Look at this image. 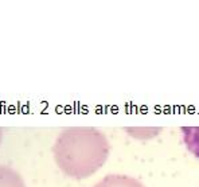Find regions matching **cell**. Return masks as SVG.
Masks as SVG:
<instances>
[{
  "label": "cell",
  "instance_id": "3",
  "mask_svg": "<svg viewBox=\"0 0 199 187\" xmlns=\"http://www.w3.org/2000/svg\"><path fill=\"white\" fill-rule=\"evenodd\" d=\"M0 187H26V183L18 171L0 164Z\"/></svg>",
  "mask_w": 199,
  "mask_h": 187
},
{
  "label": "cell",
  "instance_id": "4",
  "mask_svg": "<svg viewBox=\"0 0 199 187\" xmlns=\"http://www.w3.org/2000/svg\"><path fill=\"white\" fill-rule=\"evenodd\" d=\"M180 133L187 149L199 159V127H183Z\"/></svg>",
  "mask_w": 199,
  "mask_h": 187
},
{
  "label": "cell",
  "instance_id": "1",
  "mask_svg": "<svg viewBox=\"0 0 199 187\" xmlns=\"http://www.w3.org/2000/svg\"><path fill=\"white\" fill-rule=\"evenodd\" d=\"M53 155L63 174L82 179L105 164L109 143L106 136L96 128H67L58 135Z\"/></svg>",
  "mask_w": 199,
  "mask_h": 187
},
{
  "label": "cell",
  "instance_id": "5",
  "mask_svg": "<svg viewBox=\"0 0 199 187\" xmlns=\"http://www.w3.org/2000/svg\"><path fill=\"white\" fill-rule=\"evenodd\" d=\"M2 137H3V133H2V131H0V143H2Z\"/></svg>",
  "mask_w": 199,
  "mask_h": 187
},
{
  "label": "cell",
  "instance_id": "2",
  "mask_svg": "<svg viewBox=\"0 0 199 187\" xmlns=\"http://www.w3.org/2000/svg\"><path fill=\"white\" fill-rule=\"evenodd\" d=\"M93 187H144L140 180L126 175H106Z\"/></svg>",
  "mask_w": 199,
  "mask_h": 187
}]
</instances>
